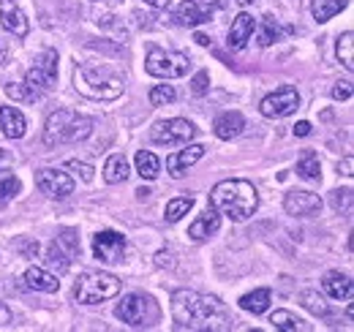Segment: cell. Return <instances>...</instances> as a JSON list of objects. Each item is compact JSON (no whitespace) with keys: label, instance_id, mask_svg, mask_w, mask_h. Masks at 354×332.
<instances>
[{"label":"cell","instance_id":"obj_1","mask_svg":"<svg viewBox=\"0 0 354 332\" xmlns=\"http://www.w3.org/2000/svg\"><path fill=\"white\" fill-rule=\"evenodd\" d=\"M172 319L177 330H226L229 313L218 297L177 289L172 294Z\"/></svg>","mask_w":354,"mask_h":332},{"label":"cell","instance_id":"obj_2","mask_svg":"<svg viewBox=\"0 0 354 332\" xmlns=\"http://www.w3.org/2000/svg\"><path fill=\"white\" fill-rule=\"evenodd\" d=\"M74 87L93 101H115L123 95L126 80L109 63H82L74 68Z\"/></svg>","mask_w":354,"mask_h":332},{"label":"cell","instance_id":"obj_3","mask_svg":"<svg viewBox=\"0 0 354 332\" xmlns=\"http://www.w3.org/2000/svg\"><path fill=\"white\" fill-rule=\"evenodd\" d=\"M210 202L229 221L243 223L259 210V194H257L254 183H248V180H221L213 188Z\"/></svg>","mask_w":354,"mask_h":332},{"label":"cell","instance_id":"obj_4","mask_svg":"<svg viewBox=\"0 0 354 332\" xmlns=\"http://www.w3.org/2000/svg\"><path fill=\"white\" fill-rule=\"evenodd\" d=\"M93 131V120L74 112V109H57L46 118L44 125V145L46 147H63V145H74L88 139Z\"/></svg>","mask_w":354,"mask_h":332},{"label":"cell","instance_id":"obj_5","mask_svg":"<svg viewBox=\"0 0 354 332\" xmlns=\"http://www.w3.org/2000/svg\"><path fill=\"white\" fill-rule=\"evenodd\" d=\"M120 294V281L109 273H82L74 284V299L80 305H98Z\"/></svg>","mask_w":354,"mask_h":332},{"label":"cell","instance_id":"obj_6","mask_svg":"<svg viewBox=\"0 0 354 332\" xmlns=\"http://www.w3.org/2000/svg\"><path fill=\"white\" fill-rule=\"evenodd\" d=\"M188 55L183 52H167L161 46H150L147 52V60H145V71L150 77H158V80H177V77H185L188 74Z\"/></svg>","mask_w":354,"mask_h":332},{"label":"cell","instance_id":"obj_7","mask_svg":"<svg viewBox=\"0 0 354 332\" xmlns=\"http://www.w3.org/2000/svg\"><path fill=\"white\" fill-rule=\"evenodd\" d=\"M115 316L129 324V327H153L158 322V308L150 297L145 294H129L123 297V302L115 308Z\"/></svg>","mask_w":354,"mask_h":332},{"label":"cell","instance_id":"obj_8","mask_svg":"<svg viewBox=\"0 0 354 332\" xmlns=\"http://www.w3.org/2000/svg\"><path fill=\"white\" fill-rule=\"evenodd\" d=\"M55 82H57V52L46 49V52H41V57L36 60V66L25 74V87L30 90V95L36 101L39 95L49 93L55 87Z\"/></svg>","mask_w":354,"mask_h":332},{"label":"cell","instance_id":"obj_9","mask_svg":"<svg viewBox=\"0 0 354 332\" xmlns=\"http://www.w3.org/2000/svg\"><path fill=\"white\" fill-rule=\"evenodd\" d=\"M297 107H300V93H297V87L283 84V87H278L275 93H270L267 98H262L259 112H262L265 118H270V120H281V118H289L292 112H297Z\"/></svg>","mask_w":354,"mask_h":332},{"label":"cell","instance_id":"obj_10","mask_svg":"<svg viewBox=\"0 0 354 332\" xmlns=\"http://www.w3.org/2000/svg\"><path fill=\"white\" fill-rule=\"evenodd\" d=\"M196 133H199V128L191 120L175 118V120H164L153 128V142L156 145H188Z\"/></svg>","mask_w":354,"mask_h":332},{"label":"cell","instance_id":"obj_11","mask_svg":"<svg viewBox=\"0 0 354 332\" xmlns=\"http://www.w3.org/2000/svg\"><path fill=\"white\" fill-rule=\"evenodd\" d=\"M77 253H80V243H77L74 232L66 229L55 243H49V248H46V264L63 275V273L71 267V259H74Z\"/></svg>","mask_w":354,"mask_h":332},{"label":"cell","instance_id":"obj_12","mask_svg":"<svg viewBox=\"0 0 354 332\" xmlns=\"http://www.w3.org/2000/svg\"><path fill=\"white\" fill-rule=\"evenodd\" d=\"M123 253H126V237L120 232L104 229V232H98L93 237V256L98 261L115 264V261H123Z\"/></svg>","mask_w":354,"mask_h":332},{"label":"cell","instance_id":"obj_13","mask_svg":"<svg viewBox=\"0 0 354 332\" xmlns=\"http://www.w3.org/2000/svg\"><path fill=\"white\" fill-rule=\"evenodd\" d=\"M36 185L49 199H66L74 194V180L60 169H41L36 174Z\"/></svg>","mask_w":354,"mask_h":332},{"label":"cell","instance_id":"obj_14","mask_svg":"<svg viewBox=\"0 0 354 332\" xmlns=\"http://www.w3.org/2000/svg\"><path fill=\"white\" fill-rule=\"evenodd\" d=\"M210 19H213V6H202L196 0H183L175 11V22L183 28H196Z\"/></svg>","mask_w":354,"mask_h":332},{"label":"cell","instance_id":"obj_15","mask_svg":"<svg viewBox=\"0 0 354 332\" xmlns=\"http://www.w3.org/2000/svg\"><path fill=\"white\" fill-rule=\"evenodd\" d=\"M0 25L14 33L17 39H25L30 25H28V17L22 14V8L14 3V0H0Z\"/></svg>","mask_w":354,"mask_h":332},{"label":"cell","instance_id":"obj_16","mask_svg":"<svg viewBox=\"0 0 354 332\" xmlns=\"http://www.w3.org/2000/svg\"><path fill=\"white\" fill-rule=\"evenodd\" d=\"M283 210L289 215L306 218V215H313L322 210V199H319V194H310V191H289L283 199Z\"/></svg>","mask_w":354,"mask_h":332},{"label":"cell","instance_id":"obj_17","mask_svg":"<svg viewBox=\"0 0 354 332\" xmlns=\"http://www.w3.org/2000/svg\"><path fill=\"white\" fill-rule=\"evenodd\" d=\"M218 226H221V212L216 210V205L210 202L207 210L188 226V237L191 240H196V243H202V240H207L210 234H216L218 232Z\"/></svg>","mask_w":354,"mask_h":332},{"label":"cell","instance_id":"obj_18","mask_svg":"<svg viewBox=\"0 0 354 332\" xmlns=\"http://www.w3.org/2000/svg\"><path fill=\"white\" fill-rule=\"evenodd\" d=\"M254 30H257V19L251 17V14H237L234 17V22H232V28H229V36H226V44H229V49H243L245 44L251 42V36H254Z\"/></svg>","mask_w":354,"mask_h":332},{"label":"cell","instance_id":"obj_19","mask_svg":"<svg viewBox=\"0 0 354 332\" xmlns=\"http://www.w3.org/2000/svg\"><path fill=\"white\" fill-rule=\"evenodd\" d=\"M205 145H188L185 150H180V153H172L169 158H167V169H169V174L172 177H183L191 166L196 164L202 156H205Z\"/></svg>","mask_w":354,"mask_h":332},{"label":"cell","instance_id":"obj_20","mask_svg":"<svg viewBox=\"0 0 354 332\" xmlns=\"http://www.w3.org/2000/svg\"><path fill=\"white\" fill-rule=\"evenodd\" d=\"M0 131H3V136H8V139H22L25 131H28V120H25V115H22L19 109H14V107H0Z\"/></svg>","mask_w":354,"mask_h":332},{"label":"cell","instance_id":"obj_21","mask_svg":"<svg viewBox=\"0 0 354 332\" xmlns=\"http://www.w3.org/2000/svg\"><path fill=\"white\" fill-rule=\"evenodd\" d=\"M322 289H324L327 297H333V299H352L354 297L352 278L344 275V273H327L324 281H322Z\"/></svg>","mask_w":354,"mask_h":332},{"label":"cell","instance_id":"obj_22","mask_svg":"<svg viewBox=\"0 0 354 332\" xmlns=\"http://www.w3.org/2000/svg\"><path fill=\"white\" fill-rule=\"evenodd\" d=\"M25 284H28V289L46 291V294H55V291L60 289L57 275L46 273V270H41V267H30V270L25 273Z\"/></svg>","mask_w":354,"mask_h":332},{"label":"cell","instance_id":"obj_23","mask_svg":"<svg viewBox=\"0 0 354 332\" xmlns=\"http://www.w3.org/2000/svg\"><path fill=\"white\" fill-rule=\"evenodd\" d=\"M245 128V118L240 112H223L221 118L213 123V131L218 139H234Z\"/></svg>","mask_w":354,"mask_h":332},{"label":"cell","instance_id":"obj_24","mask_svg":"<svg viewBox=\"0 0 354 332\" xmlns=\"http://www.w3.org/2000/svg\"><path fill=\"white\" fill-rule=\"evenodd\" d=\"M270 324L281 332H308L310 324H306L300 316H295L292 311H275L270 316Z\"/></svg>","mask_w":354,"mask_h":332},{"label":"cell","instance_id":"obj_25","mask_svg":"<svg viewBox=\"0 0 354 332\" xmlns=\"http://www.w3.org/2000/svg\"><path fill=\"white\" fill-rule=\"evenodd\" d=\"M349 6V0H313L310 3V14L316 22H330L335 14H341Z\"/></svg>","mask_w":354,"mask_h":332},{"label":"cell","instance_id":"obj_26","mask_svg":"<svg viewBox=\"0 0 354 332\" xmlns=\"http://www.w3.org/2000/svg\"><path fill=\"white\" fill-rule=\"evenodd\" d=\"M126 177H129V161H126L123 153L112 156V158L104 164V180H106L109 185H118V183H123Z\"/></svg>","mask_w":354,"mask_h":332},{"label":"cell","instance_id":"obj_27","mask_svg":"<svg viewBox=\"0 0 354 332\" xmlns=\"http://www.w3.org/2000/svg\"><path fill=\"white\" fill-rule=\"evenodd\" d=\"M240 308L248 311V313H254V316L265 313L267 308H270V289H257L251 291V294H243L240 297Z\"/></svg>","mask_w":354,"mask_h":332},{"label":"cell","instance_id":"obj_28","mask_svg":"<svg viewBox=\"0 0 354 332\" xmlns=\"http://www.w3.org/2000/svg\"><path fill=\"white\" fill-rule=\"evenodd\" d=\"M297 174L303 180H310V183H319L322 180V164H319V156L313 150H306L303 158L297 161Z\"/></svg>","mask_w":354,"mask_h":332},{"label":"cell","instance_id":"obj_29","mask_svg":"<svg viewBox=\"0 0 354 332\" xmlns=\"http://www.w3.org/2000/svg\"><path fill=\"white\" fill-rule=\"evenodd\" d=\"M136 172H139L145 180H156L158 172H161V164H158V158H156L150 150H139V153H136Z\"/></svg>","mask_w":354,"mask_h":332},{"label":"cell","instance_id":"obj_30","mask_svg":"<svg viewBox=\"0 0 354 332\" xmlns=\"http://www.w3.org/2000/svg\"><path fill=\"white\" fill-rule=\"evenodd\" d=\"M335 52H338V60L344 63V68H346V71H354V33L352 30H346V33L338 39Z\"/></svg>","mask_w":354,"mask_h":332},{"label":"cell","instance_id":"obj_31","mask_svg":"<svg viewBox=\"0 0 354 332\" xmlns=\"http://www.w3.org/2000/svg\"><path fill=\"white\" fill-rule=\"evenodd\" d=\"M194 208V196H177V199H169L167 202V221L169 223H177L183 215H188V210Z\"/></svg>","mask_w":354,"mask_h":332},{"label":"cell","instance_id":"obj_32","mask_svg":"<svg viewBox=\"0 0 354 332\" xmlns=\"http://www.w3.org/2000/svg\"><path fill=\"white\" fill-rule=\"evenodd\" d=\"M300 302L308 308L313 316H322V319L330 316V305L324 302V297H322L319 291H303V294H300Z\"/></svg>","mask_w":354,"mask_h":332},{"label":"cell","instance_id":"obj_33","mask_svg":"<svg viewBox=\"0 0 354 332\" xmlns=\"http://www.w3.org/2000/svg\"><path fill=\"white\" fill-rule=\"evenodd\" d=\"M281 39V28L272 17H262V25H259V33H257V44L259 46H270L272 42Z\"/></svg>","mask_w":354,"mask_h":332},{"label":"cell","instance_id":"obj_34","mask_svg":"<svg viewBox=\"0 0 354 332\" xmlns=\"http://www.w3.org/2000/svg\"><path fill=\"white\" fill-rule=\"evenodd\" d=\"M150 104L153 107H164V104H172L177 98V93H175V87L172 84H156L153 90H150Z\"/></svg>","mask_w":354,"mask_h":332},{"label":"cell","instance_id":"obj_35","mask_svg":"<svg viewBox=\"0 0 354 332\" xmlns=\"http://www.w3.org/2000/svg\"><path fill=\"white\" fill-rule=\"evenodd\" d=\"M19 188H22V185H19L17 177H6V180L0 183V208H6V205L19 194Z\"/></svg>","mask_w":354,"mask_h":332},{"label":"cell","instance_id":"obj_36","mask_svg":"<svg viewBox=\"0 0 354 332\" xmlns=\"http://www.w3.org/2000/svg\"><path fill=\"white\" fill-rule=\"evenodd\" d=\"M207 90H210V74H207V71H199V74L191 80V93H194L196 98H202V95H207Z\"/></svg>","mask_w":354,"mask_h":332},{"label":"cell","instance_id":"obj_37","mask_svg":"<svg viewBox=\"0 0 354 332\" xmlns=\"http://www.w3.org/2000/svg\"><path fill=\"white\" fill-rule=\"evenodd\" d=\"M352 205V191L349 188H338V191H333V208L338 210H346Z\"/></svg>","mask_w":354,"mask_h":332},{"label":"cell","instance_id":"obj_38","mask_svg":"<svg viewBox=\"0 0 354 332\" xmlns=\"http://www.w3.org/2000/svg\"><path fill=\"white\" fill-rule=\"evenodd\" d=\"M6 93H8L14 101H33V95H30V90H28L25 84H8Z\"/></svg>","mask_w":354,"mask_h":332},{"label":"cell","instance_id":"obj_39","mask_svg":"<svg viewBox=\"0 0 354 332\" xmlns=\"http://www.w3.org/2000/svg\"><path fill=\"white\" fill-rule=\"evenodd\" d=\"M333 98L335 101H346V98H352V82H338L333 87Z\"/></svg>","mask_w":354,"mask_h":332},{"label":"cell","instance_id":"obj_40","mask_svg":"<svg viewBox=\"0 0 354 332\" xmlns=\"http://www.w3.org/2000/svg\"><path fill=\"white\" fill-rule=\"evenodd\" d=\"M68 169L80 172L85 183H90V180H93V166H90V164H82V161H77V158H74V161H68Z\"/></svg>","mask_w":354,"mask_h":332},{"label":"cell","instance_id":"obj_41","mask_svg":"<svg viewBox=\"0 0 354 332\" xmlns=\"http://www.w3.org/2000/svg\"><path fill=\"white\" fill-rule=\"evenodd\" d=\"M156 264H158V267H172V256H169L167 250H161V253L156 256Z\"/></svg>","mask_w":354,"mask_h":332},{"label":"cell","instance_id":"obj_42","mask_svg":"<svg viewBox=\"0 0 354 332\" xmlns=\"http://www.w3.org/2000/svg\"><path fill=\"white\" fill-rule=\"evenodd\" d=\"M310 133V123L308 120H300V123L295 125V136H308Z\"/></svg>","mask_w":354,"mask_h":332},{"label":"cell","instance_id":"obj_43","mask_svg":"<svg viewBox=\"0 0 354 332\" xmlns=\"http://www.w3.org/2000/svg\"><path fill=\"white\" fill-rule=\"evenodd\" d=\"M338 172H341V174H346V177H352V174H354V161H352V158H344V164L338 166Z\"/></svg>","mask_w":354,"mask_h":332},{"label":"cell","instance_id":"obj_44","mask_svg":"<svg viewBox=\"0 0 354 332\" xmlns=\"http://www.w3.org/2000/svg\"><path fill=\"white\" fill-rule=\"evenodd\" d=\"M6 324H11V311L0 302V327H6Z\"/></svg>","mask_w":354,"mask_h":332},{"label":"cell","instance_id":"obj_45","mask_svg":"<svg viewBox=\"0 0 354 332\" xmlns=\"http://www.w3.org/2000/svg\"><path fill=\"white\" fill-rule=\"evenodd\" d=\"M11 164H14V158H11V156H8V153L0 147V172H3V169H8Z\"/></svg>","mask_w":354,"mask_h":332},{"label":"cell","instance_id":"obj_46","mask_svg":"<svg viewBox=\"0 0 354 332\" xmlns=\"http://www.w3.org/2000/svg\"><path fill=\"white\" fill-rule=\"evenodd\" d=\"M145 3H147V6H153V8H167L172 0H145Z\"/></svg>","mask_w":354,"mask_h":332},{"label":"cell","instance_id":"obj_47","mask_svg":"<svg viewBox=\"0 0 354 332\" xmlns=\"http://www.w3.org/2000/svg\"><path fill=\"white\" fill-rule=\"evenodd\" d=\"M6 57H8V44L0 39V66L6 63Z\"/></svg>","mask_w":354,"mask_h":332},{"label":"cell","instance_id":"obj_48","mask_svg":"<svg viewBox=\"0 0 354 332\" xmlns=\"http://www.w3.org/2000/svg\"><path fill=\"white\" fill-rule=\"evenodd\" d=\"M194 42L199 44V46H207V44H210V39H207L205 33H196V36H194Z\"/></svg>","mask_w":354,"mask_h":332},{"label":"cell","instance_id":"obj_49","mask_svg":"<svg viewBox=\"0 0 354 332\" xmlns=\"http://www.w3.org/2000/svg\"><path fill=\"white\" fill-rule=\"evenodd\" d=\"M234 3H237V6H251L254 0H234Z\"/></svg>","mask_w":354,"mask_h":332}]
</instances>
